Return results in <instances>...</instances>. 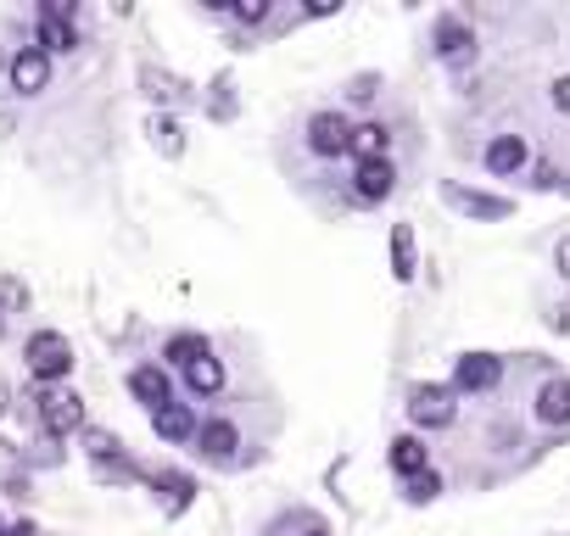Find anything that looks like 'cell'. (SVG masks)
<instances>
[{"mask_svg": "<svg viewBox=\"0 0 570 536\" xmlns=\"http://www.w3.org/2000/svg\"><path fill=\"white\" fill-rule=\"evenodd\" d=\"M436 57H442L448 68H470V62H475V34H470L459 18H442V23H436Z\"/></svg>", "mask_w": 570, "mask_h": 536, "instance_id": "8992f818", "label": "cell"}, {"mask_svg": "<svg viewBox=\"0 0 570 536\" xmlns=\"http://www.w3.org/2000/svg\"><path fill=\"white\" fill-rule=\"evenodd\" d=\"M23 302H29V291L18 280H0V314H18Z\"/></svg>", "mask_w": 570, "mask_h": 536, "instance_id": "484cf974", "label": "cell"}, {"mask_svg": "<svg viewBox=\"0 0 570 536\" xmlns=\"http://www.w3.org/2000/svg\"><path fill=\"white\" fill-rule=\"evenodd\" d=\"M235 18H240V23H263V18H268V0H240Z\"/></svg>", "mask_w": 570, "mask_h": 536, "instance_id": "4316f807", "label": "cell"}, {"mask_svg": "<svg viewBox=\"0 0 570 536\" xmlns=\"http://www.w3.org/2000/svg\"><path fill=\"white\" fill-rule=\"evenodd\" d=\"M436 492H442V475H436V469H425V475L409 480V503H431Z\"/></svg>", "mask_w": 570, "mask_h": 536, "instance_id": "603a6c76", "label": "cell"}, {"mask_svg": "<svg viewBox=\"0 0 570 536\" xmlns=\"http://www.w3.org/2000/svg\"><path fill=\"white\" fill-rule=\"evenodd\" d=\"M442 201L459 207V212H470V218H509V212H514V201L481 196V190H464V185H442Z\"/></svg>", "mask_w": 570, "mask_h": 536, "instance_id": "ba28073f", "label": "cell"}, {"mask_svg": "<svg viewBox=\"0 0 570 536\" xmlns=\"http://www.w3.org/2000/svg\"><path fill=\"white\" fill-rule=\"evenodd\" d=\"M0 530H7V525H0Z\"/></svg>", "mask_w": 570, "mask_h": 536, "instance_id": "836d02e7", "label": "cell"}, {"mask_svg": "<svg viewBox=\"0 0 570 536\" xmlns=\"http://www.w3.org/2000/svg\"><path fill=\"white\" fill-rule=\"evenodd\" d=\"M503 380V364L492 353H464L453 364V391H492Z\"/></svg>", "mask_w": 570, "mask_h": 536, "instance_id": "5b68a950", "label": "cell"}, {"mask_svg": "<svg viewBox=\"0 0 570 536\" xmlns=\"http://www.w3.org/2000/svg\"><path fill=\"white\" fill-rule=\"evenodd\" d=\"M151 135H157V146H163L168 157H179V123H174V118H157Z\"/></svg>", "mask_w": 570, "mask_h": 536, "instance_id": "cb8c5ba5", "label": "cell"}, {"mask_svg": "<svg viewBox=\"0 0 570 536\" xmlns=\"http://www.w3.org/2000/svg\"><path fill=\"white\" fill-rule=\"evenodd\" d=\"M308 151H314V157H342V151H353V123H347L342 112H320V118L308 123Z\"/></svg>", "mask_w": 570, "mask_h": 536, "instance_id": "277c9868", "label": "cell"}, {"mask_svg": "<svg viewBox=\"0 0 570 536\" xmlns=\"http://www.w3.org/2000/svg\"><path fill=\"white\" fill-rule=\"evenodd\" d=\"M12 85H18V96H40V90L51 85V57H46L40 46L18 51V57H12Z\"/></svg>", "mask_w": 570, "mask_h": 536, "instance_id": "52a82bcc", "label": "cell"}, {"mask_svg": "<svg viewBox=\"0 0 570 536\" xmlns=\"http://www.w3.org/2000/svg\"><path fill=\"white\" fill-rule=\"evenodd\" d=\"M553 107L570 118V73H564V79H553Z\"/></svg>", "mask_w": 570, "mask_h": 536, "instance_id": "f1b7e54d", "label": "cell"}, {"mask_svg": "<svg viewBox=\"0 0 570 536\" xmlns=\"http://www.w3.org/2000/svg\"><path fill=\"white\" fill-rule=\"evenodd\" d=\"M392 275L397 280H414V229L409 224L392 229Z\"/></svg>", "mask_w": 570, "mask_h": 536, "instance_id": "d6986e66", "label": "cell"}, {"mask_svg": "<svg viewBox=\"0 0 570 536\" xmlns=\"http://www.w3.org/2000/svg\"><path fill=\"white\" fill-rule=\"evenodd\" d=\"M386 146H392L386 123H358L353 129V157L358 162H386Z\"/></svg>", "mask_w": 570, "mask_h": 536, "instance_id": "5bb4252c", "label": "cell"}, {"mask_svg": "<svg viewBox=\"0 0 570 536\" xmlns=\"http://www.w3.org/2000/svg\"><path fill=\"white\" fill-rule=\"evenodd\" d=\"M0 414H7V386H0Z\"/></svg>", "mask_w": 570, "mask_h": 536, "instance_id": "1f68e13d", "label": "cell"}, {"mask_svg": "<svg viewBox=\"0 0 570 536\" xmlns=\"http://www.w3.org/2000/svg\"><path fill=\"white\" fill-rule=\"evenodd\" d=\"M392 185H397V168H392V162H358V173H353L358 201H386Z\"/></svg>", "mask_w": 570, "mask_h": 536, "instance_id": "30bf717a", "label": "cell"}, {"mask_svg": "<svg viewBox=\"0 0 570 536\" xmlns=\"http://www.w3.org/2000/svg\"><path fill=\"white\" fill-rule=\"evenodd\" d=\"M409 419L420 430H448L459 419V403H453V386H414L409 391Z\"/></svg>", "mask_w": 570, "mask_h": 536, "instance_id": "7a4b0ae2", "label": "cell"}, {"mask_svg": "<svg viewBox=\"0 0 570 536\" xmlns=\"http://www.w3.org/2000/svg\"><path fill=\"white\" fill-rule=\"evenodd\" d=\"M163 486H168V508L179 514L190 503V475H163Z\"/></svg>", "mask_w": 570, "mask_h": 536, "instance_id": "d4e9b609", "label": "cell"}, {"mask_svg": "<svg viewBox=\"0 0 570 536\" xmlns=\"http://www.w3.org/2000/svg\"><path fill=\"white\" fill-rule=\"evenodd\" d=\"M23 358H29V375L46 380V386L68 380V369H73V347H68L62 330H35L29 347H23Z\"/></svg>", "mask_w": 570, "mask_h": 536, "instance_id": "6da1fadb", "label": "cell"}, {"mask_svg": "<svg viewBox=\"0 0 570 536\" xmlns=\"http://www.w3.org/2000/svg\"><path fill=\"white\" fill-rule=\"evenodd\" d=\"M531 185H537V190H553V185H559V168H553V162H537V168H531Z\"/></svg>", "mask_w": 570, "mask_h": 536, "instance_id": "83f0119b", "label": "cell"}, {"mask_svg": "<svg viewBox=\"0 0 570 536\" xmlns=\"http://www.w3.org/2000/svg\"><path fill=\"white\" fill-rule=\"evenodd\" d=\"M185 386H190L196 397H213V391H224V364H218V358H196V364L185 369Z\"/></svg>", "mask_w": 570, "mask_h": 536, "instance_id": "2e32d148", "label": "cell"}, {"mask_svg": "<svg viewBox=\"0 0 570 536\" xmlns=\"http://www.w3.org/2000/svg\"><path fill=\"white\" fill-rule=\"evenodd\" d=\"M308 536H325V530H308Z\"/></svg>", "mask_w": 570, "mask_h": 536, "instance_id": "d6a6232c", "label": "cell"}, {"mask_svg": "<svg viewBox=\"0 0 570 536\" xmlns=\"http://www.w3.org/2000/svg\"><path fill=\"white\" fill-rule=\"evenodd\" d=\"M151 430H157L163 441H190V436H202V425H196V414H190L185 403H163V408L151 414Z\"/></svg>", "mask_w": 570, "mask_h": 536, "instance_id": "9c48e42d", "label": "cell"}, {"mask_svg": "<svg viewBox=\"0 0 570 536\" xmlns=\"http://www.w3.org/2000/svg\"><path fill=\"white\" fill-rule=\"evenodd\" d=\"M196 358H213V347H207L202 336H174V341H168V364H179V369H190Z\"/></svg>", "mask_w": 570, "mask_h": 536, "instance_id": "ffe728a7", "label": "cell"}, {"mask_svg": "<svg viewBox=\"0 0 570 536\" xmlns=\"http://www.w3.org/2000/svg\"><path fill=\"white\" fill-rule=\"evenodd\" d=\"M0 536H40V530H35L29 519H12V525H7V530H0Z\"/></svg>", "mask_w": 570, "mask_h": 536, "instance_id": "4dcf8cb0", "label": "cell"}, {"mask_svg": "<svg viewBox=\"0 0 570 536\" xmlns=\"http://www.w3.org/2000/svg\"><path fill=\"white\" fill-rule=\"evenodd\" d=\"M392 469L409 475V480L425 475V469H431V464H425V441H420V436H397V441H392Z\"/></svg>", "mask_w": 570, "mask_h": 536, "instance_id": "9a60e30c", "label": "cell"}, {"mask_svg": "<svg viewBox=\"0 0 570 536\" xmlns=\"http://www.w3.org/2000/svg\"><path fill=\"white\" fill-rule=\"evenodd\" d=\"M40 425H46V436H79L85 430V403L73 397V391H40Z\"/></svg>", "mask_w": 570, "mask_h": 536, "instance_id": "3957f363", "label": "cell"}, {"mask_svg": "<svg viewBox=\"0 0 570 536\" xmlns=\"http://www.w3.org/2000/svg\"><path fill=\"white\" fill-rule=\"evenodd\" d=\"M553 268H559V275H564V280H570V235H564V240H559V246H553Z\"/></svg>", "mask_w": 570, "mask_h": 536, "instance_id": "f546056e", "label": "cell"}, {"mask_svg": "<svg viewBox=\"0 0 570 536\" xmlns=\"http://www.w3.org/2000/svg\"><path fill=\"white\" fill-rule=\"evenodd\" d=\"M537 419H542V425H570V380H564V375L542 380V391H537Z\"/></svg>", "mask_w": 570, "mask_h": 536, "instance_id": "8fae6325", "label": "cell"}, {"mask_svg": "<svg viewBox=\"0 0 570 536\" xmlns=\"http://www.w3.org/2000/svg\"><path fill=\"white\" fill-rule=\"evenodd\" d=\"M525 157H531V151H525L520 135H498V140L487 146V168H492V173H520Z\"/></svg>", "mask_w": 570, "mask_h": 536, "instance_id": "4fadbf2b", "label": "cell"}, {"mask_svg": "<svg viewBox=\"0 0 570 536\" xmlns=\"http://www.w3.org/2000/svg\"><path fill=\"white\" fill-rule=\"evenodd\" d=\"M85 447H90V458H96V464H112V458H124V441H118L112 430H85Z\"/></svg>", "mask_w": 570, "mask_h": 536, "instance_id": "7402d4cb", "label": "cell"}, {"mask_svg": "<svg viewBox=\"0 0 570 536\" xmlns=\"http://www.w3.org/2000/svg\"><path fill=\"white\" fill-rule=\"evenodd\" d=\"M0 480H7L12 492H29V475H23V458L12 441H0Z\"/></svg>", "mask_w": 570, "mask_h": 536, "instance_id": "44dd1931", "label": "cell"}, {"mask_svg": "<svg viewBox=\"0 0 570 536\" xmlns=\"http://www.w3.org/2000/svg\"><path fill=\"white\" fill-rule=\"evenodd\" d=\"M79 34H73V18H40V51H73Z\"/></svg>", "mask_w": 570, "mask_h": 536, "instance_id": "e0dca14e", "label": "cell"}, {"mask_svg": "<svg viewBox=\"0 0 570 536\" xmlns=\"http://www.w3.org/2000/svg\"><path fill=\"white\" fill-rule=\"evenodd\" d=\"M129 391H135V397H140V403H146L151 414H157L163 403H174V386H168V375H163L157 364H146V369H135V375H129Z\"/></svg>", "mask_w": 570, "mask_h": 536, "instance_id": "7c38bea8", "label": "cell"}, {"mask_svg": "<svg viewBox=\"0 0 570 536\" xmlns=\"http://www.w3.org/2000/svg\"><path fill=\"white\" fill-rule=\"evenodd\" d=\"M235 447H240V436H235V425H229V419L202 425V453H207V458H229Z\"/></svg>", "mask_w": 570, "mask_h": 536, "instance_id": "ac0fdd59", "label": "cell"}]
</instances>
